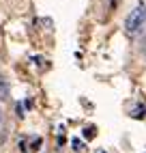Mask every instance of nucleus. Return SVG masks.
<instances>
[{
	"instance_id": "nucleus-1",
	"label": "nucleus",
	"mask_w": 146,
	"mask_h": 153,
	"mask_svg": "<svg viewBox=\"0 0 146 153\" xmlns=\"http://www.w3.org/2000/svg\"><path fill=\"white\" fill-rule=\"evenodd\" d=\"M144 24H146V7L144 4H138L127 15V19H125V33H127L129 37H133V35L140 33V28Z\"/></svg>"
},
{
	"instance_id": "nucleus-2",
	"label": "nucleus",
	"mask_w": 146,
	"mask_h": 153,
	"mask_svg": "<svg viewBox=\"0 0 146 153\" xmlns=\"http://www.w3.org/2000/svg\"><path fill=\"white\" fill-rule=\"evenodd\" d=\"M9 97V84H7V80L0 76V99H7Z\"/></svg>"
},
{
	"instance_id": "nucleus-3",
	"label": "nucleus",
	"mask_w": 146,
	"mask_h": 153,
	"mask_svg": "<svg viewBox=\"0 0 146 153\" xmlns=\"http://www.w3.org/2000/svg\"><path fill=\"white\" fill-rule=\"evenodd\" d=\"M84 136L86 138H92V136H95V127H86L84 129Z\"/></svg>"
},
{
	"instance_id": "nucleus-4",
	"label": "nucleus",
	"mask_w": 146,
	"mask_h": 153,
	"mask_svg": "<svg viewBox=\"0 0 146 153\" xmlns=\"http://www.w3.org/2000/svg\"><path fill=\"white\" fill-rule=\"evenodd\" d=\"M140 52H142V54L146 56V37L142 39V43H140Z\"/></svg>"
},
{
	"instance_id": "nucleus-5",
	"label": "nucleus",
	"mask_w": 146,
	"mask_h": 153,
	"mask_svg": "<svg viewBox=\"0 0 146 153\" xmlns=\"http://www.w3.org/2000/svg\"><path fill=\"white\" fill-rule=\"evenodd\" d=\"M0 123H2V108H0Z\"/></svg>"
}]
</instances>
